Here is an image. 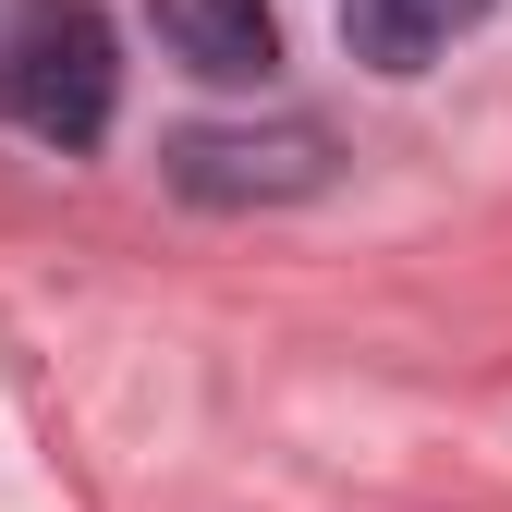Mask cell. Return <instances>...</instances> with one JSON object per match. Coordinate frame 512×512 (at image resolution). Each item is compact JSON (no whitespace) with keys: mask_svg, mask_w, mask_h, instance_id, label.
Returning <instances> with one entry per match:
<instances>
[{"mask_svg":"<svg viewBox=\"0 0 512 512\" xmlns=\"http://www.w3.org/2000/svg\"><path fill=\"white\" fill-rule=\"evenodd\" d=\"M147 25H159V49L183 74H208V86H269L281 74V13L269 0H147Z\"/></svg>","mask_w":512,"mask_h":512,"instance_id":"cell-3","label":"cell"},{"mask_svg":"<svg viewBox=\"0 0 512 512\" xmlns=\"http://www.w3.org/2000/svg\"><path fill=\"white\" fill-rule=\"evenodd\" d=\"M476 13L488 0H342V49L366 61V74H427Z\"/></svg>","mask_w":512,"mask_h":512,"instance_id":"cell-4","label":"cell"},{"mask_svg":"<svg viewBox=\"0 0 512 512\" xmlns=\"http://www.w3.org/2000/svg\"><path fill=\"white\" fill-rule=\"evenodd\" d=\"M122 110V49L98 25V0H25V25L0 37V122L37 147H98Z\"/></svg>","mask_w":512,"mask_h":512,"instance_id":"cell-1","label":"cell"},{"mask_svg":"<svg viewBox=\"0 0 512 512\" xmlns=\"http://www.w3.org/2000/svg\"><path fill=\"white\" fill-rule=\"evenodd\" d=\"M171 196L196 208H293V196H330V135L317 122H183V135L159 147Z\"/></svg>","mask_w":512,"mask_h":512,"instance_id":"cell-2","label":"cell"}]
</instances>
